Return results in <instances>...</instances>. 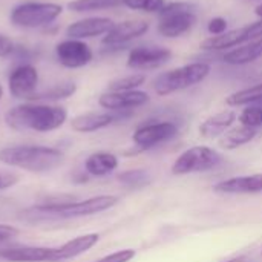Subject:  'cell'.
<instances>
[{"label": "cell", "instance_id": "cell-1", "mask_svg": "<svg viewBox=\"0 0 262 262\" xmlns=\"http://www.w3.org/2000/svg\"><path fill=\"white\" fill-rule=\"evenodd\" d=\"M68 120V111L55 104L26 103L9 109L5 121L15 130L52 132L61 127Z\"/></svg>", "mask_w": 262, "mask_h": 262}, {"label": "cell", "instance_id": "cell-2", "mask_svg": "<svg viewBox=\"0 0 262 262\" xmlns=\"http://www.w3.org/2000/svg\"><path fill=\"white\" fill-rule=\"evenodd\" d=\"M0 161L31 173H46L64 163V154L48 146H9L0 150Z\"/></svg>", "mask_w": 262, "mask_h": 262}, {"label": "cell", "instance_id": "cell-3", "mask_svg": "<svg viewBox=\"0 0 262 262\" xmlns=\"http://www.w3.org/2000/svg\"><path fill=\"white\" fill-rule=\"evenodd\" d=\"M118 203V198L114 195H98L83 201H64V203H41L29 210L28 215L34 218H48V220H71L97 215L112 209Z\"/></svg>", "mask_w": 262, "mask_h": 262}, {"label": "cell", "instance_id": "cell-4", "mask_svg": "<svg viewBox=\"0 0 262 262\" xmlns=\"http://www.w3.org/2000/svg\"><path fill=\"white\" fill-rule=\"evenodd\" d=\"M210 74V64L206 61H193L175 69H170L167 72L160 74L154 80V91L164 97L187 88H192L203 80L207 78Z\"/></svg>", "mask_w": 262, "mask_h": 262}, {"label": "cell", "instance_id": "cell-5", "mask_svg": "<svg viewBox=\"0 0 262 262\" xmlns=\"http://www.w3.org/2000/svg\"><path fill=\"white\" fill-rule=\"evenodd\" d=\"M196 6L189 2H172L158 12V32L166 38H177L196 25Z\"/></svg>", "mask_w": 262, "mask_h": 262}, {"label": "cell", "instance_id": "cell-6", "mask_svg": "<svg viewBox=\"0 0 262 262\" xmlns=\"http://www.w3.org/2000/svg\"><path fill=\"white\" fill-rule=\"evenodd\" d=\"M63 12L61 5L43 2H23L12 8L9 20L17 28L35 29L55 21Z\"/></svg>", "mask_w": 262, "mask_h": 262}, {"label": "cell", "instance_id": "cell-7", "mask_svg": "<svg viewBox=\"0 0 262 262\" xmlns=\"http://www.w3.org/2000/svg\"><path fill=\"white\" fill-rule=\"evenodd\" d=\"M223 161L220 152L209 146H193L184 150L172 164L173 175H187V173H198L207 172L218 167Z\"/></svg>", "mask_w": 262, "mask_h": 262}, {"label": "cell", "instance_id": "cell-8", "mask_svg": "<svg viewBox=\"0 0 262 262\" xmlns=\"http://www.w3.org/2000/svg\"><path fill=\"white\" fill-rule=\"evenodd\" d=\"M149 31V23L144 20H126L115 23L112 29L103 37V51H118L123 49L129 41L144 35Z\"/></svg>", "mask_w": 262, "mask_h": 262}, {"label": "cell", "instance_id": "cell-9", "mask_svg": "<svg viewBox=\"0 0 262 262\" xmlns=\"http://www.w3.org/2000/svg\"><path fill=\"white\" fill-rule=\"evenodd\" d=\"M177 134H178V127L173 123L160 121V123H149L137 127L135 132L132 134V140L140 147V150H146L160 143L169 141Z\"/></svg>", "mask_w": 262, "mask_h": 262}, {"label": "cell", "instance_id": "cell-10", "mask_svg": "<svg viewBox=\"0 0 262 262\" xmlns=\"http://www.w3.org/2000/svg\"><path fill=\"white\" fill-rule=\"evenodd\" d=\"M55 55L61 66L69 69H78L92 61V49L81 40L68 38L55 46Z\"/></svg>", "mask_w": 262, "mask_h": 262}, {"label": "cell", "instance_id": "cell-11", "mask_svg": "<svg viewBox=\"0 0 262 262\" xmlns=\"http://www.w3.org/2000/svg\"><path fill=\"white\" fill-rule=\"evenodd\" d=\"M37 83H38V72L29 63H21L15 66L8 77L9 92L14 98L29 100V97L35 94Z\"/></svg>", "mask_w": 262, "mask_h": 262}, {"label": "cell", "instance_id": "cell-12", "mask_svg": "<svg viewBox=\"0 0 262 262\" xmlns=\"http://www.w3.org/2000/svg\"><path fill=\"white\" fill-rule=\"evenodd\" d=\"M150 100L144 91H124V92H104L100 95L98 103L103 109L111 112H127L130 109L147 104Z\"/></svg>", "mask_w": 262, "mask_h": 262}, {"label": "cell", "instance_id": "cell-13", "mask_svg": "<svg viewBox=\"0 0 262 262\" xmlns=\"http://www.w3.org/2000/svg\"><path fill=\"white\" fill-rule=\"evenodd\" d=\"M172 57V51L163 46H137L129 51L127 66L130 69H155Z\"/></svg>", "mask_w": 262, "mask_h": 262}, {"label": "cell", "instance_id": "cell-14", "mask_svg": "<svg viewBox=\"0 0 262 262\" xmlns=\"http://www.w3.org/2000/svg\"><path fill=\"white\" fill-rule=\"evenodd\" d=\"M252 40H256V38H255V34L252 29V23H249L247 26L227 31L221 35H212V37L206 38L200 45V48L204 51H224L229 48L241 46V45L249 43Z\"/></svg>", "mask_w": 262, "mask_h": 262}, {"label": "cell", "instance_id": "cell-15", "mask_svg": "<svg viewBox=\"0 0 262 262\" xmlns=\"http://www.w3.org/2000/svg\"><path fill=\"white\" fill-rule=\"evenodd\" d=\"M115 23L109 17H88L71 23L66 28V35L69 38H94L98 35H106Z\"/></svg>", "mask_w": 262, "mask_h": 262}, {"label": "cell", "instance_id": "cell-16", "mask_svg": "<svg viewBox=\"0 0 262 262\" xmlns=\"http://www.w3.org/2000/svg\"><path fill=\"white\" fill-rule=\"evenodd\" d=\"M213 192H216V193H229V195L262 193V173L235 177V178H230V180L220 181V183H216L213 186Z\"/></svg>", "mask_w": 262, "mask_h": 262}, {"label": "cell", "instance_id": "cell-17", "mask_svg": "<svg viewBox=\"0 0 262 262\" xmlns=\"http://www.w3.org/2000/svg\"><path fill=\"white\" fill-rule=\"evenodd\" d=\"M98 241H100V235H98V233H86V235L77 236V238H74V239L64 243L63 246L54 249L52 261L51 262L74 259V258H77V256L86 253L88 250H91Z\"/></svg>", "mask_w": 262, "mask_h": 262}, {"label": "cell", "instance_id": "cell-18", "mask_svg": "<svg viewBox=\"0 0 262 262\" xmlns=\"http://www.w3.org/2000/svg\"><path fill=\"white\" fill-rule=\"evenodd\" d=\"M54 249L49 247H11L0 250V258L9 262H51Z\"/></svg>", "mask_w": 262, "mask_h": 262}, {"label": "cell", "instance_id": "cell-19", "mask_svg": "<svg viewBox=\"0 0 262 262\" xmlns=\"http://www.w3.org/2000/svg\"><path fill=\"white\" fill-rule=\"evenodd\" d=\"M118 118H120L118 115L111 114V112H103V114L91 112V114H83V115L72 118L71 127L72 130L80 132V134H91V132H97L100 129L111 126Z\"/></svg>", "mask_w": 262, "mask_h": 262}, {"label": "cell", "instance_id": "cell-20", "mask_svg": "<svg viewBox=\"0 0 262 262\" xmlns=\"http://www.w3.org/2000/svg\"><path fill=\"white\" fill-rule=\"evenodd\" d=\"M238 115L233 111H224V112H218L209 118H206L201 124H200V134L201 137L212 140V138H218L221 135H224L236 121Z\"/></svg>", "mask_w": 262, "mask_h": 262}, {"label": "cell", "instance_id": "cell-21", "mask_svg": "<svg viewBox=\"0 0 262 262\" xmlns=\"http://www.w3.org/2000/svg\"><path fill=\"white\" fill-rule=\"evenodd\" d=\"M259 57H262V37L226 52L223 55V61H226L227 64L241 66V64L252 63Z\"/></svg>", "mask_w": 262, "mask_h": 262}, {"label": "cell", "instance_id": "cell-22", "mask_svg": "<svg viewBox=\"0 0 262 262\" xmlns=\"http://www.w3.org/2000/svg\"><path fill=\"white\" fill-rule=\"evenodd\" d=\"M118 167V158L111 152H95L84 161V169L91 177H106Z\"/></svg>", "mask_w": 262, "mask_h": 262}, {"label": "cell", "instance_id": "cell-23", "mask_svg": "<svg viewBox=\"0 0 262 262\" xmlns=\"http://www.w3.org/2000/svg\"><path fill=\"white\" fill-rule=\"evenodd\" d=\"M258 135L256 129L252 127H246V126H239V127H233L230 130H227L221 140H220V146L226 150H233L238 149L250 141L255 140V137Z\"/></svg>", "mask_w": 262, "mask_h": 262}, {"label": "cell", "instance_id": "cell-24", "mask_svg": "<svg viewBox=\"0 0 262 262\" xmlns=\"http://www.w3.org/2000/svg\"><path fill=\"white\" fill-rule=\"evenodd\" d=\"M75 91H77V84L74 81H61V83L51 86L49 89L35 92L32 97H29V100L31 101H58V100L72 97Z\"/></svg>", "mask_w": 262, "mask_h": 262}, {"label": "cell", "instance_id": "cell-25", "mask_svg": "<svg viewBox=\"0 0 262 262\" xmlns=\"http://www.w3.org/2000/svg\"><path fill=\"white\" fill-rule=\"evenodd\" d=\"M226 103L232 107H236V106H246V104H258L262 103V83L258 84H253L250 88H246V89H241V91H236L233 94H230L227 98H226Z\"/></svg>", "mask_w": 262, "mask_h": 262}, {"label": "cell", "instance_id": "cell-26", "mask_svg": "<svg viewBox=\"0 0 262 262\" xmlns=\"http://www.w3.org/2000/svg\"><path fill=\"white\" fill-rule=\"evenodd\" d=\"M117 180L129 189H143L150 184L152 177L144 169H134V170H126V172L118 173Z\"/></svg>", "mask_w": 262, "mask_h": 262}, {"label": "cell", "instance_id": "cell-27", "mask_svg": "<svg viewBox=\"0 0 262 262\" xmlns=\"http://www.w3.org/2000/svg\"><path fill=\"white\" fill-rule=\"evenodd\" d=\"M118 5H123V0H74L68 3V8L74 12H91L115 8Z\"/></svg>", "mask_w": 262, "mask_h": 262}, {"label": "cell", "instance_id": "cell-28", "mask_svg": "<svg viewBox=\"0 0 262 262\" xmlns=\"http://www.w3.org/2000/svg\"><path fill=\"white\" fill-rule=\"evenodd\" d=\"M146 81L144 74H132L126 75L121 78H117L109 83V91L111 92H124V91H137L143 83Z\"/></svg>", "mask_w": 262, "mask_h": 262}, {"label": "cell", "instance_id": "cell-29", "mask_svg": "<svg viewBox=\"0 0 262 262\" xmlns=\"http://www.w3.org/2000/svg\"><path fill=\"white\" fill-rule=\"evenodd\" d=\"M241 126L252 127V129H259L262 127V106L261 104H250L247 106L241 115L238 117Z\"/></svg>", "mask_w": 262, "mask_h": 262}, {"label": "cell", "instance_id": "cell-30", "mask_svg": "<svg viewBox=\"0 0 262 262\" xmlns=\"http://www.w3.org/2000/svg\"><path fill=\"white\" fill-rule=\"evenodd\" d=\"M123 5L135 11L160 12L166 6V2L164 0H123Z\"/></svg>", "mask_w": 262, "mask_h": 262}, {"label": "cell", "instance_id": "cell-31", "mask_svg": "<svg viewBox=\"0 0 262 262\" xmlns=\"http://www.w3.org/2000/svg\"><path fill=\"white\" fill-rule=\"evenodd\" d=\"M137 256V252L134 249H124V250H118L115 253H111L101 259L95 262H130Z\"/></svg>", "mask_w": 262, "mask_h": 262}, {"label": "cell", "instance_id": "cell-32", "mask_svg": "<svg viewBox=\"0 0 262 262\" xmlns=\"http://www.w3.org/2000/svg\"><path fill=\"white\" fill-rule=\"evenodd\" d=\"M207 31L212 35H221L224 32H227V20L223 17H215L209 21L207 25Z\"/></svg>", "mask_w": 262, "mask_h": 262}, {"label": "cell", "instance_id": "cell-33", "mask_svg": "<svg viewBox=\"0 0 262 262\" xmlns=\"http://www.w3.org/2000/svg\"><path fill=\"white\" fill-rule=\"evenodd\" d=\"M14 49H15V46H14L12 40L8 38L3 34H0V58L11 57V54L14 52Z\"/></svg>", "mask_w": 262, "mask_h": 262}, {"label": "cell", "instance_id": "cell-34", "mask_svg": "<svg viewBox=\"0 0 262 262\" xmlns=\"http://www.w3.org/2000/svg\"><path fill=\"white\" fill-rule=\"evenodd\" d=\"M18 235V230L8 224H0V243L8 241L11 238H15Z\"/></svg>", "mask_w": 262, "mask_h": 262}, {"label": "cell", "instance_id": "cell-35", "mask_svg": "<svg viewBox=\"0 0 262 262\" xmlns=\"http://www.w3.org/2000/svg\"><path fill=\"white\" fill-rule=\"evenodd\" d=\"M18 183V178L15 175H8V173H0V190L9 189L14 184Z\"/></svg>", "mask_w": 262, "mask_h": 262}, {"label": "cell", "instance_id": "cell-36", "mask_svg": "<svg viewBox=\"0 0 262 262\" xmlns=\"http://www.w3.org/2000/svg\"><path fill=\"white\" fill-rule=\"evenodd\" d=\"M255 14H256L259 18H262V2L258 5V6H256V8H255Z\"/></svg>", "mask_w": 262, "mask_h": 262}, {"label": "cell", "instance_id": "cell-37", "mask_svg": "<svg viewBox=\"0 0 262 262\" xmlns=\"http://www.w3.org/2000/svg\"><path fill=\"white\" fill-rule=\"evenodd\" d=\"M246 256H238V258H232V259H229V261L226 262H246Z\"/></svg>", "mask_w": 262, "mask_h": 262}, {"label": "cell", "instance_id": "cell-38", "mask_svg": "<svg viewBox=\"0 0 262 262\" xmlns=\"http://www.w3.org/2000/svg\"><path fill=\"white\" fill-rule=\"evenodd\" d=\"M2 95H3V88H2V84H0V98H2Z\"/></svg>", "mask_w": 262, "mask_h": 262}, {"label": "cell", "instance_id": "cell-39", "mask_svg": "<svg viewBox=\"0 0 262 262\" xmlns=\"http://www.w3.org/2000/svg\"><path fill=\"white\" fill-rule=\"evenodd\" d=\"M243 2H262V0H243Z\"/></svg>", "mask_w": 262, "mask_h": 262}, {"label": "cell", "instance_id": "cell-40", "mask_svg": "<svg viewBox=\"0 0 262 262\" xmlns=\"http://www.w3.org/2000/svg\"><path fill=\"white\" fill-rule=\"evenodd\" d=\"M246 262H247V261H246ZM250 262H253V261H250Z\"/></svg>", "mask_w": 262, "mask_h": 262}, {"label": "cell", "instance_id": "cell-41", "mask_svg": "<svg viewBox=\"0 0 262 262\" xmlns=\"http://www.w3.org/2000/svg\"><path fill=\"white\" fill-rule=\"evenodd\" d=\"M261 255H262V252H261Z\"/></svg>", "mask_w": 262, "mask_h": 262}]
</instances>
